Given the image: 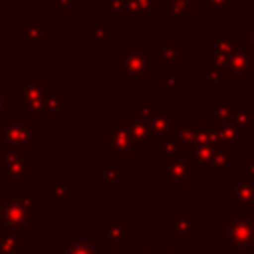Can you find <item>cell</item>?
<instances>
[{"label":"cell","mask_w":254,"mask_h":254,"mask_svg":"<svg viewBox=\"0 0 254 254\" xmlns=\"http://www.w3.org/2000/svg\"><path fill=\"white\" fill-rule=\"evenodd\" d=\"M16 107H22L24 113L36 123H56L62 115L69 109L67 95L52 83L48 75L34 77L28 75L14 87V101Z\"/></svg>","instance_id":"obj_1"},{"label":"cell","mask_w":254,"mask_h":254,"mask_svg":"<svg viewBox=\"0 0 254 254\" xmlns=\"http://www.w3.org/2000/svg\"><path fill=\"white\" fill-rule=\"evenodd\" d=\"M151 52L143 48L139 40L131 42V48L113 52V75L123 85H149L151 83Z\"/></svg>","instance_id":"obj_2"},{"label":"cell","mask_w":254,"mask_h":254,"mask_svg":"<svg viewBox=\"0 0 254 254\" xmlns=\"http://www.w3.org/2000/svg\"><path fill=\"white\" fill-rule=\"evenodd\" d=\"M185 159L192 165L196 177H228L232 175L230 151L218 145L187 147Z\"/></svg>","instance_id":"obj_3"},{"label":"cell","mask_w":254,"mask_h":254,"mask_svg":"<svg viewBox=\"0 0 254 254\" xmlns=\"http://www.w3.org/2000/svg\"><path fill=\"white\" fill-rule=\"evenodd\" d=\"M42 202L40 192H26V194H12L4 196L0 204V222L12 230L28 232L34 226V206Z\"/></svg>","instance_id":"obj_4"},{"label":"cell","mask_w":254,"mask_h":254,"mask_svg":"<svg viewBox=\"0 0 254 254\" xmlns=\"http://www.w3.org/2000/svg\"><path fill=\"white\" fill-rule=\"evenodd\" d=\"M0 147L30 151L34 147V121L24 111H12L0 119Z\"/></svg>","instance_id":"obj_5"},{"label":"cell","mask_w":254,"mask_h":254,"mask_svg":"<svg viewBox=\"0 0 254 254\" xmlns=\"http://www.w3.org/2000/svg\"><path fill=\"white\" fill-rule=\"evenodd\" d=\"M222 248H236L240 254H250L254 250V216L232 214L222 222Z\"/></svg>","instance_id":"obj_6"},{"label":"cell","mask_w":254,"mask_h":254,"mask_svg":"<svg viewBox=\"0 0 254 254\" xmlns=\"http://www.w3.org/2000/svg\"><path fill=\"white\" fill-rule=\"evenodd\" d=\"M32 173L34 161L28 155H24V151L0 147V177L6 185L18 187L24 183V179L32 177Z\"/></svg>","instance_id":"obj_7"},{"label":"cell","mask_w":254,"mask_h":254,"mask_svg":"<svg viewBox=\"0 0 254 254\" xmlns=\"http://www.w3.org/2000/svg\"><path fill=\"white\" fill-rule=\"evenodd\" d=\"M105 143H103V153L107 159H131L135 149L131 145L129 129L127 125L119 121H107L105 123Z\"/></svg>","instance_id":"obj_8"},{"label":"cell","mask_w":254,"mask_h":254,"mask_svg":"<svg viewBox=\"0 0 254 254\" xmlns=\"http://www.w3.org/2000/svg\"><path fill=\"white\" fill-rule=\"evenodd\" d=\"M175 135L187 145H216L214 121H179Z\"/></svg>","instance_id":"obj_9"},{"label":"cell","mask_w":254,"mask_h":254,"mask_svg":"<svg viewBox=\"0 0 254 254\" xmlns=\"http://www.w3.org/2000/svg\"><path fill=\"white\" fill-rule=\"evenodd\" d=\"M194 181H196V173L185 157H175V159L161 157L159 163L161 185H194Z\"/></svg>","instance_id":"obj_10"},{"label":"cell","mask_w":254,"mask_h":254,"mask_svg":"<svg viewBox=\"0 0 254 254\" xmlns=\"http://www.w3.org/2000/svg\"><path fill=\"white\" fill-rule=\"evenodd\" d=\"M226 77H254V48L248 40H232Z\"/></svg>","instance_id":"obj_11"},{"label":"cell","mask_w":254,"mask_h":254,"mask_svg":"<svg viewBox=\"0 0 254 254\" xmlns=\"http://www.w3.org/2000/svg\"><path fill=\"white\" fill-rule=\"evenodd\" d=\"M230 206L232 214L254 216V179L234 175L230 179Z\"/></svg>","instance_id":"obj_12"},{"label":"cell","mask_w":254,"mask_h":254,"mask_svg":"<svg viewBox=\"0 0 254 254\" xmlns=\"http://www.w3.org/2000/svg\"><path fill=\"white\" fill-rule=\"evenodd\" d=\"M196 214L192 210H173L167 216V238L169 240H194Z\"/></svg>","instance_id":"obj_13"},{"label":"cell","mask_w":254,"mask_h":254,"mask_svg":"<svg viewBox=\"0 0 254 254\" xmlns=\"http://www.w3.org/2000/svg\"><path fill=\"white\" fill-rule=\"evenodd\" d=\"M121 121L127 125L129 129V137H131V145L135 151H147L151 147V133H149V125L143 117H139L133 111H125Z\"/></svg>","instance_id":"obj_14"},{"label":"cell","mask_w":254,"mask_h":254,"mask_svg":"<svg viewBox=\"0 0 254 254\" xmlns=\"http://www.w3.org/2000/svg\"><path fill=\"white\" fill-rule=\"evenodd\" d=\"M133 238V222L131 220H107L103 224V248H123L127 240Z\"/></svg>","instance_id":"obj_15"},{"label":"cell","mask_w":254,"mask_h":254,"mask_svg":"<svg viewBox=\"0 0 254 254\" xmlns=\"http://www.w3.org/2000/svg\"><path fill=\"white\" fill-rule=\"evenodd\" d=\"M161 10L159 0H127V6L121 14L123 22L129 24H141V22H151V16Z\"/></svg>","instance_id":"obj_16"},{"label":"cell","mask_w":254,"mask_h":254,"mask_svg":"<svg viewBox=\"0 0 254 254\" xmlns=\"http://www.w3.org/2000/svg\"><path fill=\"white\" fill-rule=\"evenodd\" d=\"M214 129H216V145L224 147L228 151L240 149L242 143L248 141L250 135H252V133L236 127L234 123H214Z\"/></svg>","instance_id":"obj_17"},{"label":"cell","mask_w":254,"mask_h":254,"mask_svg":"<svg viewBox=\"0 0 254 254\" xmlns=\"http://www.w3.org/2000/svg\"><path fill=\"white\" fill-rule=\"evenodd\" d=\"M52 40V24L50 22H30L22 32V48L24 50H40L46 42Z\"/></svg>","instance_id":"obj_18"},{"label":"cell","mask_w":254,"mask_h":254,"mask_svg":"<svg viewBox=\"0 0 254 254\" xmlns=\"http://www.w3.org/2000/svg\"><path fill=\"white\" fill-rule=\"evenodd\" d=\"M147 125H149V133H151V139L153 141H161L163 137L175 133L177 129V123H179V115L175 111H165V113H159L151 119H145Z\"/></svg>","instance_id":"obj_19"},{"label":"cell","mask_w":254,"mask_h":254,"mask_svg":"<svg viewBox=\"0 0 254 254\" xmlns=\"http://www.w3.org/2000/svg\"><path fill=\"white\" fill-rule=\"evenodd\" d=\"M187 58V52L179 48L177 40H161L159 42V60L169 73H177V64Z\"/></svg>","instance_id":"obj_20"},{"label":"cell","mask_w":254,"mask_h":254,"mask_svg":"<svg viewBox=\"0 0 254 254\" xmlns=\"http://www.w3.org/2000/svg\"><path fill=\"white\" fill-rule=\"evenodd\" d=\"M85 38L95 44L97 50H105V44L115 38V26L113 22H87L85 24Z\"/></svg>","instance_id":"obj_21"},{"label":"cell","mask_w":254,"mask_h":254,"mask_svg":"<svg viewBox=\"0 0 254 254\" xmlns=\"http://www.w3.org/2000/svg\"><path fill=\"white\" fill-rule=\"evenodd\" d=\"M0 254H24V232L0 222Z\"/></svg>","instance_id":"obj_22"},{"label":"cell","mask_w":254,"mask_h":254,"mask_svg":"<svg viewBox=\"0 0 254 254\" xmlns=\"http://www.w3.org/2000/svg\"><path fill=\"white\" fill-rule=\"evenodd\" d=\"M194 10V0H167V20L171 24H185Z\"/></svg>","instance_id":"obj_23"},{"label":"cell","mask_w":254,"mask_h":254,"mask_svg":"<svg viewBox=\"0 0 254 254\" xmlns=\"http://www.w3.org/2000/svg\"><path fill=\"white\" fill-rule=\"evenodd\" d=\"M232 123L248 133L254 131V111L248 103H234L232 101Z\"/></svg>","instance_id":"obj_24"},{"label":"cell","mask_w":254,"mask_h":254,"mask_svg":"<svg viewBox=\"0 0 254 254\" xmlns=\"http://www.w3.org/2000/svg\"><path fill=\"white\" fill-rule=\"evenodd\" d=\"M69 198V177L65 175H54L50 177V202H65Z\"/></svg>","instance_id":"obj_25"},{"label":"cell","mask_w":254,"mask_h":254,"mask_svg":"<svg viewBox=\"0 0 254 254\" xmlns=\"http://www.w3.org/2000/svg\"><path fill=\"white\" fill-rule=\"evenodd\" d=\"M159 147H161V157H165V159L185 157V153H187V145H185L175 133L163 137V139L159 141Z\"/></svg>","instance_id":"obj_26"},{"label":"cell","mask_w":254,"mask_h":254,"mask_svg":"<svg viewBox=\"0 0 254 254\" xmlns=\"http://www.w3.org/2000/svg\"><path fill=\"white\" fill-rule=\"evenodd\" d=\"M99 246L87 238H73L67 242V246L62 250L64 254H99Z\"/></svg>","instance_id":"obj_27"},{"label":"cell","mask_w":254,"mask_h":254,"mask_svg":"<svg viewBox=\"0 0 254 254\" xmlns=\"http://www.w3.org/2000/svg\"><path fill=\"white\" fill-rule=\"evenodd\" d=\"M212 121L214 123H232V99L224 95L222 101L212 105Z\"/></svg>","instance_id":"obj_28"},{"label":"cell","mask_w":254,"mask_h":254,"mask_svg":"<svg viewBox=\"0 0 254 254\" xmlns=\"http://www.w3.org/2000/svg\"><path fill=\"white\" fill-rule=\"evenodd\" d=\"M187 85V77L185 75H177V73H167L159 79V91L169 95V93H177L181 87Z\"/></svg>","instance_id":"obj_29"},{"label":"cell","mask_w":254,"mask_h":254,"mask_svg":"<svg viewBox=\"0 0 254 254\" xmlns=\"http://www.w3.org/2000/svg\"><path fill=\"white\" fill-rule=\"evenodd\" d=\"M131 111L137 113L143 119H151V117H155L159 113L169 111V105L167 103H133L131 105Z\"/></svg>","instance_id":"obj_30"},{"label":"cell","mask_w":254,"mask_h":254,"mask_svg":"<svg viewBox=\"0 0 254 254\" xmlns=\"http://www.w3.org/2000/svg\"><path fill=\"white\" fill-rule=\"evenodd\" d=\"M95 175L101 177L107 185H113V187L123 185V169L121 167H97Z\"/></svg>","instance_id":"obj_31"},{"label":"cell","mask_w":254,"mask_h":254,"mask_svg":"<svg viewBox=\"0 0 254 254\" xmlns=\"http://www.w3.org/2000/svg\"><path fill=\"white\" fill-rule=\"evenodd\" d=\"M242 0H204V14H228Z\"/></svg>","instance_id":"obj_32"},{"label":"cell","mask_w":254,"mask_h":254,"mask_svg":"<svg viewBox=\"0 0 254 254\" xmlns=\"http://www.w3.org/2000/svg\"><path fill=\"white\" fill-rule=\"evenodd\" d=\"M79 0H50V12L52 14H67Z\"/></svg>","instance_id":"obj_33"},{"label":"cell","mask_w":254,"mask_h":254,"mask_svg":"<svg viewBox=\"0 0 254 254\" xmlns=\"http://www.w3.org/2000/svg\"><path fill=\"white\" fill-rule=\"evenodd\" d=\"M14 109H16V105H14V103H10V101H8V97H6V87H4V85H0V119H2L4 115L12 113Z\"/></svg>","instance_id":"obj_34"},{"label":"cell","mask_w":254,"mask_h":254,"mask_svg":"<svg viewBox=\"0 0 254 254\" xmlns=\"http://www.w3.org/2000/svg\"><path fill=\"white\" fill-rule=\"evenodd\" d=\"M240 175L254 179V159H250V157L240 159Z\"/></svg>","instance_id":"obj_35"},{"label":"cell","mask_w":254,"mask_h":254,"mask_svg":"<svg viewBox=\"0 0 254 254\" xmlns=\"http://www.w3.org/2000/svg\"><path fill=\"white\" fill-rule=\"evenodd\" d=\"M127 6V0H107V12L109 14H123Z\"/></svg>","instance_id":"obj_36"},{"label":"cell","mask_w":254,"mask_h":254,"mask_svg":"<svg viewBox=\"0 0 254 254\" xmlns=\"http://www.w3.org/2000/svg\"><path fill=\"white\" fill-rule=\"evenodd\" d=\"M99 254H135V250H131V248H117V250H111V248H101L99 250Z\"/></svg>","instance_id":"obj_37"},{"label":"cell","mask_w":254,"mask_h":254,"mask_svg":"<svg viewBox=\"0 0 254 254\" xmlns=\"http://www.w3.org/2000/svg\"><path fill=\"white\" fill-rule=\"evenodd\" d=\"M34 254H64V252L58 248H42V250H36Z\"/></svg>","instance_id":"obj_38"},{"label":"cell","mask_w":254,"mask_h":254,"mask_svg":"<svg viewBox=\"0 0 254 254\" xmlns=\"http://www.w3.org/2000/svg\"><path fill=\"white\" fill-rule=\"evenodd\" d=\"M248 42H250L252 48H254V22L248 24Z\"/></svg>","instance_id":"obj_39"},{"label":"cell","mask_w":254,"mask_h":254,"mask_svg":"<svg viewBox=\"0 0 254 254\" xmlns=\"http://www.w3.org/2000/svg\"><path fill=\"white\" fill-rule=\"evenodd\" d=\"M135 254H159V248H143V250H135Z\"/></svg>","instance_id":"obj_40"},{"label":"cell","mask_w":254,"mask_h":254,"mask_svg":"<svg viewBox=\"0 0 254 254\" xmlns=\"http://www.w3.org/2000/svg\"><path fill=\"white\" fill-rule=\"evenodd\" d=\"M6 75V58H0V77Z\"/></svg>","instance_id":"obj_41"},{"label":"cell","mask_w":254,"mask_h":254,"mask_svg":"<svg viewBox=\"0 0 254 254\" xmlns=\"http://www.w3.org/2000/svg\"><path fill=\"white\" fill-rule=\"evenodd\" d=\"M159 254H179L177 248H169V250H159Z\"/></svg>","instance_id":"obj_42"}]
</instances>
